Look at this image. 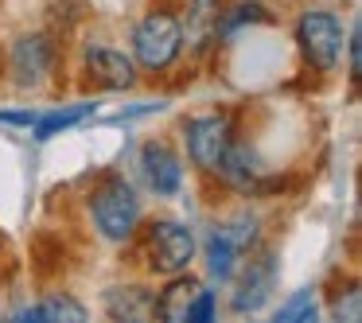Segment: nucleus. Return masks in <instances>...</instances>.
Instances as JSON below:
<instances>
[{
  "mask_svg": "<svg viewBox=\"0 0 362 323\" xmlns=\"http://www.w3.org/2000/svg\"><path fill=\"white\" fill-rule=\"evenodd\" d=\"M86 211H90V222H94L98 237L110 242V245H129L136 237V230H141V222H144L141 195H136V187L121 172H105L102 180L90 187Z\"/></svg>",
  "mask_w": 362,
  "mask_h": 323,
  "instance_id": "f257e3e1",
  "label": "nucleus"
},
{
  "mask_svg": "<svg viewBox=\"0 0 362 323\" xmlns=\"http://www.w3.org/2000/svg\"><path fill=\"white\" fill-rule=\"evenodd\" d=\"M129 55H133L136 71L144 74H164L183 59V24L175 12L152 8L129 32Z\"/></svg>",
  "mask_w": 362,
  "mask_h": 323,
  "instance_id": "f03ea898",
  "label": "nucleus"
},
{
  "mask_svg": "<svg viewBox=\"0 0 362 323\" xmlns=\"http://www.w3.org/2000/svg\"><path fill=\"white\" fill-rule=\"evenodd\" d=\"M133 242H141V257L144 269L152 276H175V273H187L191 261L199 253L195 242V230L180 218H152L141 222Z\"/></svg>",
  "mask_w": 362,
  "mask_h": 323,
  "instance_id": "7ed1b4c3",
  "label": "nucleus"
},
{
  "mask_svg": "<svg viewBox=\"0 0 362 323\" xmlns=\"http://www.w3.org/2000/svg\"><path fill=\"white\" fill-rule=\"evenodd\" d=\"M300 63L315 74H335L343 63V20L331 8H304L296 20Z\"/></svg>",
  "mask_w": 362,
  "mask_h": 323,
  "instance_id": "20e7f679",
  "label": "nucleus"
},
{
  "mask_svg": "<svg viewBox=\"0 0 362 323\" xmlns=\"http://www.w3.org/2000/svg\"><path fill=\"white\" fill-rule=\"evenodd\" d=\"M180 133H183V152H187L191 168L211 180L218 160H222V152L234 141V117H230L226 110L191 113V117L180 121Z\"/></svg>",
  "mask_w": 362,
  "mask_h": 323,
  "instance_id": "39448f33",
  "label": "nucleus"
},
{
  "mask_svg": "<svg viewBox=\"0 0 362 323\" xmlns=\"http://www.w3.org/2000/svg\"><path fill=\"white\" fill-rule=\"evenodd\" d=\"M276 281H281V265H276L273 249H250V261L238 265L230 276V312L234 315H257L261 307L273 300Z\"/></svg>",
  "mask_w": 362,
  "mask_h": 323,
  "instance_id": "423d86ee",
  "label": "nucleus"
},
{
  "mask_svg": "<svg viewBox=\"0 0 362 323\" xmlns=\"http://www.w3.org/2000/svg\"><path fill=\"white\" fill-rule=\"evenodd\" d=\"M141 175L156 199H175L183 191V156L175 152L172 141L148 136L141 144Z\"/></svg>",
  "mask_w": 362,
  "mask_h": 323,
  "instance_id": "0eeeda50",
  "label": "nucleus"
},
{
  "mask_svg": "<svg viewBox=\"0 0 362 323\" xmlns=\"http://www.w3.org/2000/svg\"><path fill=\"white\" fill-rule=\"evenodd\" d=\"M55 63H59V47L40 32L20 35L8 51V71L16 78V86H24V90L43 86L51 78V71H55Z\"/></svg>",
  "mask_w": 362,
  "mask_h": 323,
  "instance_id": "6e6552de",
  "label": "nucleus"
},
{
  "mask_svg": "<svg viewBox=\"0 0 362 323\" xmlns=\"http://www.w3.org/2000/svg\"><path fill=\"white\" fill-rule=\"evenodd\" d=\"M82 74H86V82L94 90H133L136 78H141L133 55H125V51H117V47H105V43H98V47L86 51Z\"/></svg>",
  "mask_w": 362,
  "mask_h": 323,
  "instance_id": "1a4fd4ad",
  "label": "nucleus"
},
{
  "mask_svg": "<svg viewBox=\"0 0 362 323\" xmlns=\"http://www.w3.org/2000/svg\"><path fill=\"white\" fill-rule=\"evenodd\" d=\"M211 180H218L226 191H234V195H257L261 187V160L257 152L250 148L245 141H230V148L222 152L218 168H214Z\"/></svg>",
  "mask_w": 362,
  "mask_h": 323,
  "instance_id": "9d476101",
  "label": "nucleus"
},
{
  "mask_svg": "<svg viewBox=\"0 0 362 323\" xmlns=\"http://www.w3.org/2000/svg\"><path fill=\"white\" fill-rule=\"evenodd\" d=\"M222 0H191L187 16L180 20L183 24V47L191 51L195 59H203L206 51L218 43V24H222Z\"/></svg>",
  "mask_w": 362,
  "mask_h": 323,
  "instance_id": "9b49d317",
  "label": "nucleus"
},
{
  "mask_svg": "<svg viewBox=\"0 0 362 323\" xmlns=\"http://www.w3.org/2000/svg\"><path fill=\"white\" fill-rule=\"evenodd\" d=\"M203 288V284L187 273H175V276H164V288L156 292V300H152V315L156 319H168V323H187V307L191 300H195V292Z\"/></svg>",
  "mask_w": 362,
  "mask_h": 323,
  "instance_id": "f8f14e48",
  "label": "nucleus"
},
{
  "mask_svg": "<svg viewBox=\"0 0 362 323\" xmlns=\"http://www.w3.org/2000/svg\"><path fill=\"white\" fill-rule=\"evenodd\" d=\"M242 257H245V253L238 249V245L230 242V237L222 234L218 226H214V230H211V237H206V245H203L206 276H211V281H218V284H230V276L238 273V265H242Z\"/></svg>",
  "mask_w": 362,
  "mask_h": 323,
  "instance_id": "ddd939ff",
  "label": "nucleus"
},
{
  "mask_svg": "<svg viewBox=\"0 0 362 323\" xmlns=\"http://www.w3.org/2000/svg\"><path fill=\"white\" fill-rule=\"evenodd\" d=\"M152 300H156V292L141 288V284H113L105 292V312L113 319H148Z\"/></svg>",
  "mask_w": 362,
  "mask_h": 323,
  "instance_id": "4468645a",
  "label": "nucleus"
},
{
  "mask_svg": "<svg viewBox=\"0 0 362 323\" xmlns=\"http://www.w3.org/2000/svg\"><path fill=\"white\" fill-rule=\"evenodd\" d=\"M16 319H47V323H82L86 319V304L71 296V292H47L40 304L24 307Z\"/></svg>",
  "mask_w": 362,
  "mask_h": 323,
  "instance_id": "2eb2a0df",
  "label": "nucleus"
},
{
  "mask_svg": "<svg viewBox=\"0 0 362 323\" xmlns=\"http://www.w3.org/2000/svg\"><path fill=\"white\" fill-rule=\"evenodd\" d=\"M94 110H98L94 102H78V105H66V110H51V113H43V117L32 121V136L35 141H51V136L74 129L78 121H86Z\"/></svg>",
  "mask_w": 362,
  "mask_h": 323,
  "instance_id": "dca6fc26",
  "label": "nucleus"
},
{
  "mask_svg": "<svg viewBox=\"0 0 362 323\" xmlns=\"http://www.w3.org/2000/svg\"><path fill=\"white\" fill-rule=\"evenodd\" d=\"M218 230H222V234H226L242 253H250V249H257V245H261V218H257V214H250V211L230 214L226 222H218Z\"/></svg>",
  "mask_w": 362,
  "mask_h": 323,
  "instance_id": "f3484780",
  "label": "nucleus"
},
{
  "mask_svg": "<svg viewBox=\"0 0 362 323\" xmlns=\"http://www.w3.org/2000/svg\"><path fill=\"white\" fill-rule=\"evenodd\" d=\"M320 315V300H315V288H300L284 300L281 307L273 312L276 323H312Z\"/></svg>",
  "mask_w": 362,
  "mask_h": 323,
  "instance_id": "a211bd4d",
  "label": "nucleus"
},
{
  "mask_svg": "<svg viewBox=\"0 0 362 323\" xmlns=\"http://www.w3.org/2000/svg\"><path fill=\"white\" fill-rule=\"evenodd\" d=\"M214 315H218V292L199 288L195 300H191V307H187V323H211Z\"/></svg>",
  "mask_w": 362,
  "mask_h": 323,
  "instance_id": "6ab92c4d",
  "label": "nucleus"
},
{
  "mask_svg": "<svg viewBox=\"0 0 362 323\" xmlns=\"http://www.w3.org/2000/svg\"><path fill=\"white\" fill-rule=\"evenodd\" d=\"M346 78L358 82L362 78V32H358V20L351 24V35H346Z\"/></svg>",
  "mask_w": 362,
  "mask_h": 323,
  "instance_id": "aec40b11",
  "label": "nucleus"
}]
</instances>
